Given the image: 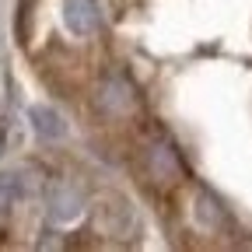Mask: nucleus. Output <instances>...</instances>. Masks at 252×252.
Returning a JSON list of instances; mask_svg holds the SVG:
<instances>
[{
	"mask_svg": "<svg viewBox=\"0 0 252 252\" xmlns=\"http://www.w3.org/2000/svg\"><path fill=\"white\" fill-rule=\"evenodd\" d=\"M63 25L74 35H91L102 25V4L98 0H63Z\"/></svg>",
	"mask_w": 252,
	"mask_h": 252,
	"instance_id": "obj_3",
	"label": "nucleus"
},
{
	"mask_svg": "<svg viewBox=\"0 0 252 252\" xmlns=\"http://www.w3.org/2000/svg\"><path fill=\"white\" fill-rule=\"evenodd\" d=\"M98 105L109 112V116H126L137 109V94H133V84L126 81L123 74H112L102 81L98 88Z\"/></svg>",
	"mask_w": 252,
	"mask_h": 252,
	"instance_id": "obj_2",
	"label": "nucleus"
},
{
	"mask_svg": "<svg viewBox=\"0 0 252 252\" xmlns=\"http://www.w3.org/2000/svg\"><path fill=\"white\" fill-rule=\"evenodd\" d=\"M147 172H151V179H158V182H175V179L182 175V161H179L175 147L165 144V140L151 144V151H147Z\"/></svg>",
	"mask_w": 252,
	"mask_h": 252,
	"instance_id": "obj_4",
	"label": "nucleus"
},
{
	"mask_svg": "<svg viewBox=\"0 0 252 252\" xmlns=\"http://www.w3.org/2000/svg\"><path fill=\"white\" fill-rule=\"evenodd\" d=\"M46 210H49V220H53V224H70V220H77L81 210H84V193H81L74 182L60 179V182L49 186Z\"/></svg>",
	"mask_w": 252,
	"mask_h": 252,
	"instance_id": "obj_1",
	"label": "nucleus"
},
{
	"mask_svg": "<svg viewBox=\"0 0 252 252\" xmlns=\"http://www.w3.org/2000/svg\"><path fill=\"white\" fill-rule=\"evenodd\" d=\"M28 119H32V130H35L42 140H60L63 133H67V126H63L60 112L49 109V105H32V109H28Z\"/></svg>",
	"mask_w": 252,
	"mask_h": 252,
	"instance_id": "obj_5",
	"label": "nucleus"
},
{
	"mask_svg": "<svg viewBox=\"0 0 252 252\" xmlns=\"http://www.w3.org/2000/svg\"><path fill=\"white\" fill-rule=\"evenodd\" d=\"M193 214H196L200 224L210 228V231H217L220 224H224V207H220L210 193H200V196H196V210H193Z\"/></svg>",
	"mask_w": 252,
	"mask_h": 252,
	"instance_id": "obj_6",
	"label": "nucleus"
},
{
	"mask_svg": "<svg viewBox=\"0 0 252 252\" xmlns=\"http://www.w3.org/2000/svg\"><path fill=\"white\" fill-rule=\"evenodd\" d=\"M0 151H4V130H0Z\"/></svg>",
	"mask_w": 252,
	"mask_h": 252,
	"instance_id": "obj_8",
	"label": "nucleus"
},
{
	"mask_svg": "<svg viewBox=\"0 0 252 252\" xmlns=\"http://www.w3.org/2000/svg\"><path fill=\"white\" fill-rule=\"evenodd\" d=\"M25 196V182L14 172H0V214H11L18 200Z\"/></svg>",
	"mask_w": 252,
	"mask_h": 252,
	"instance_id": "obj_7",
	"label": "nucleus"
}]
</instances>
